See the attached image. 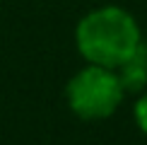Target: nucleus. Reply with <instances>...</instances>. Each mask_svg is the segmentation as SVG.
Here are the masks:
<instances>
[{
    "label": "nucleus",
    "instance_id": "f257e3e1",
    "mask_svg": "<svg viewBox=\"0 0 147 145\" xmlns=\"http://www.w3.org/2000/svg\"><path fill=\"white\" fill-rule=\"evenodd\" d=\"M140 41L142 36L138 22L130 12L116 5L92 10L75 29V44L82 58L92 65H104L111 70H118L138 51Z\"/></svg>",
    "mask_w": 147,
    "mask_h": 145
},
{
    "label": "nucleus",
    "instance_id": "f03ea898",
    "mask_svg": "<svg viewBox=\"0 0 147 145\" xmlns=\"http://www.w3.org/2000/svg\"><path fill=\"white\" fill-rule=\"evenodd\" d=\"M123 85L118 72L104 65H87L70 77L65 87L70 111L82 121H104L113 116L123 102Z\"/></svg>",
    "mask_w": 147,
    "mask_h": 145
},
{
    "label": "nucleus",
    "instance_id": "7ed1b4c3",
    "mask_svg": "<svg viewBox=\"0 0 147 145\" xmlns=\"http://www.w3.org/2000/svg\"><path fill=\"white\" fill-rule=\"evenodd\" d=\"M118 77L125 92H140L147 85V44L140 41L138 51L118 68Z\"/></svg>",
    "mask_w": 147,
    "mask_h": 145
},
{
    "label": "nucleus",
    "instance_id": "20e7f679",
    "mask_svg": "<svg viewBox=\"0 0 147 145\" xmlns=\"http://www.w3.org/2000/svg\"><path fill=\"white\" fill-rule=\"evenodd\" d=\"M133 116H135V126L147 136V94H142L133 106Z\"/></svg>",
    "mask_w": 147,
    "mask_h": 145
}]
</instances>
